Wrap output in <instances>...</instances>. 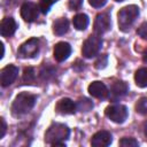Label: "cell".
I'll use <instances>...</instances> for the list:
<instances>
[{
  "instance_id": "1",
  "label": "cell",
  "mask_w": 147,
  "mask_h": 147,
  "mask_svg": "<svg viewBox=\"0 0 147 147\" xmlns=\"http://www.w3.org/2000/svg\"><path fill=\"white\" fill-rule=\"evenodd\" d=\"M69 134L70 130L67 125L54 123L47 129L45 133V141L52 146H64V141L69 138Z\"/></svg>"
},
{
  "instance_id": "2",
  "label": "cell",
  "mask_w": 147,
  "mask_h": 147,
  "mask_svg": "<svg viewBox=\"0 0 147 147\" xmlns=\"http://www.w3.org/2000/svg\"><path fill=\"white\" fill-rule=\"evenodd\" d=\"M37 101V96L33 94H30L28 92H22L20 93L15 100L13 101L11 105V114L16 117L23 116L28 114L33 107Z\"/></svg>"
},
{
  "instance_id": "3",
  "label": "cell",
  "mask_w": 147,
  "mask_h": 147,
  "mask_svg": "<svg viewBox=\"0 0 147 147\" xmlns=\"http://www.w3.org/2000/svg\"><path fill=\"white\" fill-rule=\"evenodd\" d=\"M139 15V8L136 5H130L126 7H123L118 11V26L119 30L123 32H126L131 25L134 23L136 18Z\"/></svg>"
},
{
  "instance_id": "4",
  "label": "cell",
  "mask_w": 147,
  "mask_h": 147,
  "mask_svg": "<svg viewBox=\"0 0 147 147\" xmlns=\"http://www.w3.org/2000/svg\"><path fill=\"white\" fill-rule=\"evenodd\" d=\"M102 46V39L99 37V36H90L83 44V47H82V54L84 57L86 59H91L93 56H95L100 48Z\"/></svg>"
},
{
  "instance_id": "5",
  "label": "cell",
  "mask_w": 147,
  "mask_h": 147,
  "mask_svg": "<svg viewBox=\"0 0 147 147\" xmlns=\"http://www.w3.org/2000/svg\"><path fill=\"white\" fill-rule=\"evenodd\" d=\"M105 114L110 121L122 124L127 118V108L123 105H111L106 108Z\"/></svg>"
},
{
  "instance_id": "6",
  "label": "cell",
  "mask_w": 147,
  "mask_h": 147,
  "mask_svg": "<svg viewBox=\"0 0 147 147\" xmlns=\"http://www.w3.org/2000/svg\"><path fill=\"white\" fill-rule=\"evenodd\" d=\"M38 53H39V40L37 38H30L20 46L17 56L22 59H32Z\"/></svg>"
},
{
  "instance_id": "7",
  "label": "cell",
  "mask_w": 147,
  "mask_h": 147,
  "mask_svg": "<svg viewBox=\"0 0 147 147\" xmlns=\"http://www.w3.org/2000/svg\"><path fill=\"white\" fill-rule=\"evenodd\" d=\"M17 75H18V68L16 65L8 64L5 68H2L1 71H0V83H1V86L7 87L10 84H13L14 80L16 79Z\"/></svg>"
},
{
  "instance_id": "8",
  "label": "cell",
  "mask_w": 147,
  "mask_h": 147,
  "mask_svg": "<svg viewBox=\"0 0 147 147\" xmlns=\"http://www.w3.org/2000/svg\"><path fill=\"white\" fill-rule=\"evenodd\" d=\"M110 25H111L110 16L107 13H101V14H98L95 16L93 26H94V32L96 34L100 36V34L106 33L110 29Z\"/></svg>"
},
{
  "instance_id": "9",
  "label": "cell",
  "mask_w": 147,
  "mask_h": 147,
  "mask_svg": "<svg viewBox=\"0 0 147 147\" xmlns=\"http://www.w3.org/2000/svg\"><path fill=\"white\" fill-rule=\"evenodd\" d=\"M39 7L33 2H24L21 7V16L25 22H34L38 18Z\"/></svg>"
},
{
  "instance_id": "10",
  "label": "cell",
  "mask_w": 147,
  "mask_h": 147,
  "mask_svg": "<svg viewBox=\"0 0 147 147\" xmlns=\"http://www.w3.org/2000/svg\"><path fill=\"white\" fill-rule=\"evenodd\" d=\"M77 109V105L69 98H62L57 101L55 106V110L61 115H70L75 114Z\"/></svg>"
},
{
  "instance_id": "11",
  "label": "cell",
  "mask_w": 147,
  "mask_h": 147,
  "mask_svg": "<svg viewBox=\"0 0 147 147\" xmlns=\"http://www.w3.org/2000/svg\"><path fill=\"white\" fill-rule=\"evenodd\" d=\"M111 141H113V137H111L110 132L101 130L92 137L91 145L93 147H107L111 144Z\"/></svg>"
},
{
  "instance_id": "12",
  "label": "cell",
  "mask_w": 147,
  "mask_h": 147,
  "mask_svg": "<svg viewBox=\"0 0 147 147\" xmlns=\"http://www.w3.org/2000/svg\"><path fill=\"white\" fill-rule=\"evenodd\" d=\"M71 54V46L65 42V41H60L54 46V51H53V55L54 59L57 62H62L64 60H67L69 57V55Z\"/></svg>"
},
{
  "instance_id": "13",
  "label": "cell",
  "mask_w": 147,
  "mask_h": 147,
  "mask_svg": "<svg viewBox=\"0 0 147 147\" xmlns=\"http://www.w3.org/2000/svg\"><path fill=\"white\" fill-rule=\"evenodd\" d=\"M88 93L96 99H105L108 96V88L102 82H92L88 85Z\"/></svg>"
},
{
  "instance_id": "14",
  "label": "cell",
  "mask_w": 147,
  "mask_h": 147,
  "mask_svg": "<svg viewBox=\"0 0 147 147\" xmlns=\"http://www.w3.org/2000/svg\"><path fill=\"white\" fill-rule=\"evenodd\" d=\"M17 24L13 17H5L0 23V33L2 37H10L15 33Z\"/></svg>"
},
{
  "instance_id": "15",
  "label": "cell",
  "mask_w": 147,
  "mask_h": 147,
  "mask_svg": "<svg viewBox=\"0 0 147 147\" xmlns=\"http://www.w3.org/2000/svg\"><path fill=\"white\" fill-rule=\"evenodd\" d=\"M129 91V87H127V84L123 80H116L113 83L111 87H110V96L111 99L116 100V99H119L122 96H124Z\"/></svg>"
},
{
  "instance_id": "16",
  "label": "cell",
  "mask_w": 147,
  "mask_h": 147,
  "mask_svg": "<svg viewBox=\"0 0 147 147\" xmlns=\"http://www.w3.org/2000/svg\"><path fill=\"white\" fill-rule=\"evenodd\" d=\"M68 30H69V21L67 18H63V17L59 18L53 24V31L57 36H62V34L67 33Z\"/></svg>"
},
{
  "instance_id": "17",
  "label": "cell",
  "mask_w": 147,
  "mask_h": 147,
  "mask_svg": "<svg viewBox=\"0 0 147 147\" xmlns=\"http://www.w3.org/2000/svg\"><path fill=\"white\" fill-rule=\"evenodd\" d=\"M134 80L137 86L139 87H147V68H140L136 71Z\"/></svg>"
},
{
  "instance_id": "18",
  "label": "cell",
  "mask_w": 147,
  "mask_h": 147,
  "mask_svg": "<svg viewBox=\"0 0 147 147\" xmlns=\"http://www.w3.org/2000/svg\"><path fill=\"white\" fill-rule=\"evenodd\" d=\"M72 23L77 30H85L88 25V17L86 14H77L72 20Z\"/></svg>"
},
{
  "instance_id": "19",
  "label": "cell",
  "mask_w": 147,
  "mask_h": 147,
  "mask_svg": "<svg viewBox=\"0 0 147 147\" xmlns=\"http://www.w3.org/2000/svg\"><path fill=\"white\" fill-rule=\"evenodd\" d=\"M34 78H36L34 69H33L32 67H26V68H24L22 80H23L25 84H32V83L34 82Z\"/></svg>"
},
{
  "instance_id": "20",
  "label": "cell",
  "mask_w": 147,
  "mask_h": 147,
  "mask_svg": "<svg viewBox=\"0 0 147 147\" xmlns=\"http://www.w3.org/2000/svg\"><path fill=\"white\" fill-rule=\"evenodd\" d=\"M93 108V103L92 101H90L88 99L84 98V99H80L77 103V109H79L80 111H88Z\"/></svg>"
},
{
  "instance_id": "21",
  "label": "cell",
  "mask_w": 147,
  "mask_h": 147,
  "mask_svg": "<svg viewBox=\"0 0 147 147\" xmlns=\"http://www.w3.org/2000/svg\"><path fill=\"white\" fill-rule=\"evenodd\" d=\"M136 110L141 115H147V98H140L137 101Z\"/></svg>"
},
{
  "instance_id": "22",
  "label": "cell",
  "mask_w": 147,
  "mask_h": 147,
  "mask_svg": "<svg viewBox=\"0 0 147 147\" xmlns=\"http://www.w3.org/2000/svg\"><path fill=\"white\" fill-rule=\"evenodd\" d=\"M56 1H57V0H39L38 7H39V9H40V11H41L42 14H46V13H48V10L51 9V7H52Z\"/></svg>"
},
{
  "instance_id": "23",
  "label": "cell",
  "mask_w": 147,
  "mask_h": 147,
  "mask_svg": "<svg viewBox=\"0 0 147 147\" xmlns=\"http://www.w3.org/2000/svg\"><path fill=\"white\" fill-rule=\"evenodd\" d=\"M119 145L122 147H137L139 145V142L134 138H127V137H125V138H123V139L119 140Z\"/></svg>"
},
{
  "instance_id": "24",
  "label": "cell",
  "mask_w": 147,
  "mask_h": 147,
  "mask_svg": "<svg viewBox=\"0 0 147 147\" xmlns=\"http://www.w3.org/2000/svg\"><path fill=\"white\" fill-rule=\"evenodd\" d=\"M107 62H108V55H107V54L100 55V56L96 59V61L94 62V67H95L96 69H103V68L106 67Z\"/></svg>"
},
{
  "instance_id": "25",
  "label": "cell",
  "mask_w": 147,
  "mask_h": 147,
  "mask_svg": "<svg viewBox=\"0 0 147 147\" xmlns=\"http://www.w3.org/2000/svg\"><path fill=\"white\" fill-rule=\"evenodd\" d=\"M51 68L47 65H44L42 68H41V70H40V77L42 78V79H49L52 76H53V74H54V69H52V70H49Z\"/></svg>"
},
{
  "instance_id": "26",
  "label": "cell",
  "mask_w": 147,
  "mask_h": 147,
  "mask_svg": "<svg viewBox=\"0 0 147 147\" xmlns=\"http://www.w3.org/2000/svg\"><path fill=\"white\" fill-rule=\"evenodd\" d=\"M137 34L141 37L142 39H147V22L142 23L138 29H137Z\"/></svg>"
},
{
  "instance_id": "27",
  "label": "cell",
  "mask_w": 147,
  "mask_h": 147,
  "mask_svg": "<svg viewBox=\"0 0 147 147\" xmlns=\"http://www.w3.org/2000/svg\"><path fill=\"white\" fill-rule=\"evenodd\" d=\"M82 3H83V0H68V5H69L70 9H72V10L79 9Z\"/></svg>"
},
{
  "instance_id": "28",
  "label": "cell",
  "mask_w": 147,
  "mask_h": 147,
  "mask_svg": "<svg viewBox=\"0 0 147 147\" xmlns=\"http://www.w3.org/2000/svg\"><path fill=\"white\" fill-rule=\"evenodd\" d=\"M88 2L94 8H101V7H103L106 5L107 0H88Z\"/></svg>"
},
{
  "instance_id": "29",
  "label": "cell",
  "mask_w": 147,
  "mask_h": 147,
  "mask_svg": "<svg viewBox=\"0 0 147 147\" xmlns=\"http://www.w3.org/2000/svg\"><path fill=\"white\" fill-rule=\"evenodd\" d=\"M0 122H1V133H0V138H3V136H5V133H6V127H7V125H6V122H5L3 118H1Z\"/></svg>"
},
{
  "instance_id": "30",
  "label": "cell",
  "mask_w": 147,
  "mask_h": 147,
  "mask_svg": "<svg viewBox=\"0 0 147 147\" xmlns=\"http://www.w3.org/2000/svg\"><path fill=\"white\" fill-rule=\"evenodd\" d=\"M142 61H144L145 63H147V47L145 48V51H144V53H142Z\"/></svg>"
},
{
  "instance_id": "31",
  "label": "cell",
  "mask_w": 147,
  "mask_h": 147,
  "mask_svg": "<svg viewBox=\"0 0 147 147\" xmlns=\"http://www.w3.org/2000/svg\"><path fill=\"white\" fill-rule=\"evenodd\" d=\"M144 133H145V136H146V138H147V121H146V123H145V125H144Z\"/></svg>"
},
{
  "instance_id": "32",
  "label": "cell",
  "mask_w": 147,
  "mask_h": 147,
  "mask_svg": "<svg viewBox=\"0 0 147 147\" xmlns=\"http://www.w3.org/2000/svg\"><path fill=\"white\" fill-rule=\"evenodd\" d=\"M115 1H123V0H115Z\"/></svg>"
}]
</instances>
